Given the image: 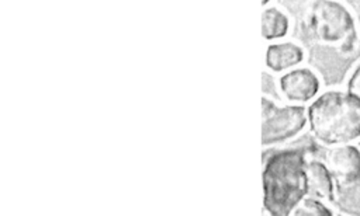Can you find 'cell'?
Returning a JSON list of instances; mask_svg holds the SVG:
<instances>
[{"label":"cell","mask_w":360,"mask_h":216,"mask_svg":"<svg viewBox=\"0 0 360 216\" xmlns=\"http://www.w3.org/2000/svg\"><path fill=\"white\" fill-rule=\"evenodd\" d=\"M330 205L343 216H360V175L335 180Z\"/></svg>","instance_id":"cell-9"},{"label":"cell","mask_w":360,"mask_h":216,"mask_svg":"<svg viewBox=\"0 0 360 216\" xmlns=\"http://www.w3.org/2000/svg\"><path fill=\"white\" fill-rule=\"evenodd\" d=\"M308 151L302 147L281 149L263 163V213L288 216L308 196Z\"/></svg>","instance_id":"cell-1"},{"label":"cell","mask_w":360,"mask_h":216,"mask_svg":"<svg viewBox=\"0 0 360 216\" xmlns=\"http://www.w3.org/2000/svg\"><path fill=\"white\" fill-rule=\"evenodd\" d=\"M288 216H335V212L325 201L305 196Z\"/></svg>","instance_id":"cell-11"},{"label":"cell","mask_w":360,"mask_h":216,"mask_svg":"<svg viewBox=\"0 0 360 216\" xmlns=\"http://www.w3.org/2000/svg\"><path fill=\"white\" fill-rule=\"evenodd\" d=\"M307 59L305 48L294 39L271 42L264 50V67L271 73L281 76L304 65Z\"/></svg>","instance_id":"cell-6"},{"label":"cell","mask_w":360,"mask_h":216,"mask_svg":"<svg viewBox=\"0 0 360 216\" xmlns=\"http://www.w3.org/2000/svg\"><path fill=\"white\" fill-rule=\"evenodd\" d=\"M263 216H269V215H266V213H263Z\"/></svg>","instance_id":"cell-13"},{"label":"cell","mask_w":360,"mask_h":216,"mask_svg":"<svg viewBox=\"0 0 360 216\" xmlns=\"http://www.w3.org/2000/svg\"><path fill=\"white\" fill-rule=\"evenodd\" d=\"M292 20L288 11L280 4H267L260 14L262 36L266 42H277L287 38L291 32Z\"/></svg>","instance_id":"cell-8"},{"label":"cell","mask_w":360,"mask_h":216,"mask_svg":"<svg viewBox=\"0 0 360 216\" xmlns=\"http://www.w3.org/2000/svg\"><path fill=\"white\" fill-rule=\"evenodd\" d=\"M302 31L308 39L336 46L342 53H352L359 42V28L347 4L335 0L311 1L302 15Z\"/></svg>","instance_id":"cell-3"},{"label":"cell","mask_w":360,"mask_h":216,"mask_svg":"<svg viewBox=\"0 0 360 216\" xmlns=\"http://www.w3.org/2000/svg\"><path fill=\"white\" fill-rule=\"evenodd\" d=\"M276 87L283 102L292 105L307 107L322 93L319 74L304 65L278 76Z\"/></svg>","instance_id":"cell-5"},{"label":"cell","mask_w":360,"mask_h":216,"mask_svg":"<svg viewBox=\"0 0 360 216\" xmlns=\"http://www.w3.org/2000/svg\"><path fill=\"white\" fill-rule=\"evenodd\" d=\"M307 115L312 137L325 147L360 139V100L346 90L322 91L307 105Z\"/></svg>","instance_id":"cell-2"},{"label":"cell","mask_w":360,"mask_h":216,"mask_svg":"<svg viewBox=\"0 0 360 216\" xmlns=\"http://www.w3.org/2000/svg\"><path fill=\"white\" fill-rule=\"evenodd\" d=\"M345 90L360 100V59L353 65L350 73L347 74Z\"/></svg>","instance_id":"cell-12"},{"label":"cell","mask_w":360,"mask_h":216,"mask_svg":"<svg viewBox=\"0 0 360 216\" xmlns=\"http://www.w3.org/2000/svg\"><path fill=\"white\" fill-rule=\"evenodd\" d=\"M308 196L329 202L335 189V178L323 160L308 158L307 163Z\"/></svg>","instance_id":"cell-10"},{"label":"cell","mask_w":360,"mask_h":216,"mask_svg":"<svg viewBox=\"0 0 360 216\" xmlns=\"http://www.w3.org/2000/svg\"><path fill=\"white\" fill-rule=\"evenodd\" d=\"M323 163L335 180L353 178L360 175V147L354 143L328 147Z\"/></svg>","instance_id":"cell-7"},{"label":"cell","mask_w":360,"mask_h":216,"mask_svg":"<svg viewBox=\"0 0 360 216\" xmlns=\"http://www.w3.org/2000/svg\"><path fill=\"white\" fill-rule=\"evenodd\" d=\"M308 128L305 105L277 102L262 95V146L274 147L284 144Z\"/></svg>","instance_id":"cell-4"}]
</instances>
